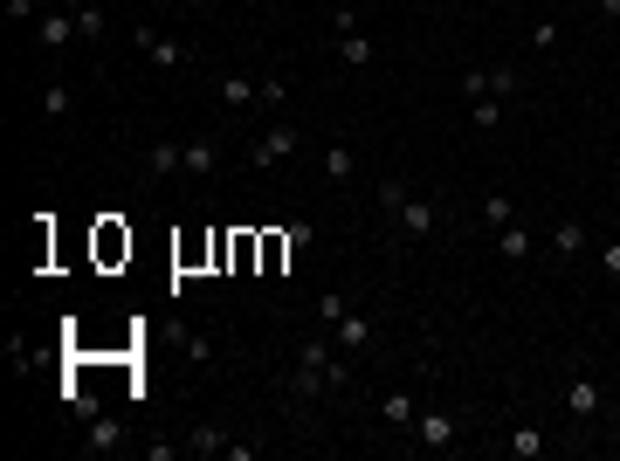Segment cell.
<instances>
[{"instance_id": "1", "label": "cell", "mask_w": 620, "mask_h": 461, "mask_svg": "<svg viewBox=\"0 0 620 461\" xmlns=\"http://www.w3.org/2000/svg\"><path fill=\"white\" fill-rule=\"evenodd\" d=\"M379 207L393 214V228L407 234V241H428V234L441 228V207H434L428 193H414V186H400V179H386V186H379Z\"/></svg>"}, {"instance_id": "2", "label": "cell", "mask_w": 620, "mask_h": 461, "mask_svg": "<svg viewBox=\"0 0 620 461\" xmlns=\"http://www.w3.org/2000/svg\"><path fill=\"white\" fill-rule=\"evenodd\" d=\"M297 145H304V131H297V124H269V131L255 138V152H248V166H255V173H269V166H283V159H297Z\"/></svg>"}, {"instance_id": "3", "label": "cell", "mask_w": 620, "mask_h": 461, "mask_svg": "<svg viewBox=\"0 0 620 461\" xmlns=\"http://www.w3.org/2000/svg\"><path fill=\"white\" fill-rule=\"evenodd\" d=\"M407 441H414V448H428V455L455 448V413H441V406H421V413H414V427H407Z\"/></svg>"}, {"instance_id": "4", "label": "cell", "mask_w": 620, "mask_h": 461, "mask_svg": "<svg viewBox=\"0 0 620 461\" xmlns=\"http://www.w3.org/2000/svg\"><path fill=\"white\" fill-rule=\"evenodd\" d=\"M565 413H572L579 427H593V420L607 413V393H600V379H586V372H579V379H565Z\"/></svg>"}, {"instance_id": "5", "label": "cell", "mask_w": 620, "mask_h": 461, "mask_svg": "<svg viewBox=\"0 0 620 461\" xmlns=\"http://www.w3.org/2000/svg\"><path fill=\"white\" fill-rule=\"evenodd\" d=\"M131 42L145 49V62H152L159 76H180V69H186V49L173 42V35H152V28H131Z\"/></svg>"}, {"instance_id": "6", "label": "cell", "mask_w": 620, "mask_h": 461, "mask_svg": "<svg viewBox=\"0 0 620 461\" xmlns=\"http://www.w3.org/2000/svg\"><path fill=\"white\" fill-rule=\"evenodd\" d=\"M35 42H42L49 56L69 49V42H83V35H76V14H69V7H42V14H35Z\"/></svg>"}, {"instance_id": "7", "label": "cell", "mask_w": 620, "mask_h": 461, "mask_svg": "<svg viewBox=\"0 0 620 461\" xmlns=\"http://www.w3.org/2000/svg\"><path fill=\"white\" fill-rule=\"evenodd\" d=\"M124 448V420L118 413H90L83 420V455H118Z\"/></svg>"}, {"instance_id": "8", "label": "cell", "mask_w": 620, "mask_h": 461, "mask_svg": "<svg viewBox=\"0 0 620 461\" xmlns=\"http://www.w3.org/2000/svg\"><path fill=\"white\" fill-rule=\"evenodd\" d=\"M228 448H235V434H228L221 420H200V427H186V455H200V461H228Z\"/></svg>"}, {"instance_id": "9", "label": "cell", "mask_w": 620, "mask_h": 461, "mask_svg": "<svg viewBox=\"0 0 620 461\" xmlns=\"http://www.w3.org/2000/svg\"><path fill=\"white\" fill-rule=\"evenodd\" d=\"M496 255H503L510 269H524V262L538 255V234L524 228V221H510V228H496Z\"/></svg>"}, {"instance_id": "10", "label": "cell", "mask_w": 620, "mask_h": 461, "mask_svg": "<svg viewBox=\"0 0 620 461\" xmlns=\"http://www.w3.org/2000/svg\"><path fill=\"white\" fill-rule=\"evenodd\" d=\"M324 393H331V379H324L317 365H304V358H297V372H290V386H283V400L310 406V400H324Z\"/></svg>"}, {"instance_id": "11", "label": "cell", "mask_w": 620, "mask_h": 461, "mask_svg": "<svg viewBox=\"0 0 620 461\" xmlns=\"http://www.w3.org/2000/svg\"><path fill=\"white\" fill-rule=\"evenodd\" d=\"M503 448H510L517 461H545V455H552V434L524 420V427H510V441H503Z\"/></svg>"}, {"instance_id": "12", "label": "cell", "mask_w": 620, "mask_h": 461, "mask_svg": "<svg viewBox=\"0 0 620 461\" xmlns=\"http://www.w3.org/2000/svg\"><path fill=\"white\" fill-rule=\"evenodd\" d=\"M331 338H338V351H366L372 345V317L366 310H345V317L331 324Z\"/></svg>"}, {"instance_id": "13", "label": "cell", "mask_w": 620, "mask_h": 461, "mask_svg": "<svg viewBox=\"0 0 620 461\" xmlns=\"http://www.w3.org/2000/svg\"><path fill=\"white\" fill-rule=\"evenodd\" d=\"M338 56H345V69H372V62H379V49H372L366 28H338Z\"/></svg>"}, {"instance_id": "14", "label": "cell", "mask_w": 620, "mask_h": 461, "mask_svg": "<svg viewBox=\"0 0 620 461\" xmlns=\"http://www.w3.org/2000/svg\"><path fill=\"white\" fill-rule=\"evenodd\" d=\"M414 413H421V400H414V393H407V386H400V393H386V400H379V420H386V427H400V441H407V427H414Z\"/></svg>"}, {"instance_id": "15", "label": "cell", "mask_w": 620, "mask_h": 461, "mask_svg": "<svg viewBox=\"0 0 620 461\" xmlns=\"http://www.w3.org/2000/svg\"><path fill=\"white\" fill-rule=\"evenodd\" d=\"M180 159H186V173H214V166H221V138H214V131H207V138H186Z\"/></svg>"}, {"instance_id": "16", "label": "cell", "mask_w": 620, "mask_h": 461, "mask_svg": "<svg viewBox=\"0 0 620 461\" xmlns=\"http://www.w3.org/2000/svg\"><path fill=\"white\" fill-rule=\"evenodd\" d=\"M255 97H262V83H255V76H242V69H228V76H221V104H228V111H248Z\"/></svg>"}, {"instance_id": "17", "label": "cell", "mask_w": 620, "mask_h": 461, "mask_svg": "<svg viewBox=\"0 0 620 461\" xmlns=\"http://www.w3.org/2000/svg\"><path fill=\"white\" fill-rule=\"evenodd\" d=\"M476 221H483V228H510V221H517V207H510V193H496V186H490V193H483V200H476Z\"/></svg>"}, {"instance_id": "18", "label": "cell", "mask_w": 620, "mask_h": 461, "mask_svg": "<svg viewBox=\"0 0 620 461\" xmlns=\"http://www.w3.org/2000/svg\"><path fill=\"white\" fill-rule=\"evenodd\" d=\"M552 248L572 262V255H586V248H593V228H586V221H558V228H552Z\"/></svg>"}, {"instance_id": "19", "label": "cell", "mask_w": 620, "mask_h": 461, "mask_svg": "<svg viewBox=\"0 0 620 461\" xmlns=\"http://www.w3.org/2000/svg\"><path fill=\"white\" fill-rule=\"evenodd\" d=\"M503 117H510L503 97H476V104H469V131H483V138H490V131H503Z\"/></svg>"}, {"instance_id": "20", "label": "cell", "mask_w": 620, "mask_h": 461, "mask_svg": "<svg viewBox=\"0 0 620 461\" xmlns=\"http://www.w3.org/2000/svg\"><path fill=\"white\" fill-rule=\"evenodd\" d=\"M145 173H152V179H166V173H186L180 145H173V138H159V145H145Z\"/></svg>"}, {"instance_id": "21", "label": "cell", "mask_w": 620, "mask_h": 461, "mask_svg": "<svg viewBox=\"0 0 620 461\" xmlns=\"http://www.w3.org/2000/svg\"><path fill=\"white\" fill-rule=\"evenodd\" d=\"M255 83H262L255 111H283V104H290V76H276V69H269V76H255Z\"/></svg>"}, {"instance_id": "22", "label": "cell", "mask_w": 620, "mask_h": 461, "mask_svg": "<svg viewBox=\"0 0 620 461\" xmlns=\"http://www.w3.org/2000/svg\"><path fill=\"white\" fill-rule=\"evenodd\" d=\"M42 117H49V124H62V117H69V83H62V76H49V83H42Z\"/></svg>"}, {"instance_id": "23", "label": "cell", "mask_w": 620, "mask_h": 461, "mask_svg": "<svg viewBox=\"0 0 620 461\" xmlns=\"http://www.w3.org/2000/svg\"><path fill=\"white\" fill-rule=\"evenodd\" d=\"M180 351H186V365H200V372L214 365V338L207 331H180Z\"/></svg>"}, {"instance_id": "24", "label": "cell", "mask_w": 620, "mask_h": 461, "mask_svg": "<svg viewBox=\"0 0 620 461\" xmlns=\"http://www.w3.org/2000/svg\"><path fill=\"white\" fill-rule=\"evenodd\" d=\"M317 173L331 179V186H345V179L359 173V166H352V152H345V145H331V152H324V166H317Z\"/></svg>"}, {"instance_id": "25", "label": "cell", "mask_w": 620, "mask_h": 461, "mask_svg": "<svg viewBox=\"0 0 620 461\" xmlns=\"http://www.w3.org/2000/svg\"><path fill=\"white\" fill-rule=\"evenodd\" d=\"M76 35H83V42H104V7H97V0L76 7Z\"/></svg>"}, {"instance_id": "26", "label": "cell", "mask_w": 620, "mask_h": 461, "mask_svg": "<svg viewBox=\"0 0 620 461\" xmlns=\"http://www.w3.org/2000/svg\"><path fill=\"white\" fill-rule=\"evenodd\" d=\"M345 310H352V303H345V289H324V296H317V324H324V331H331Z\"/></svg>"}, {"instance_id": "27", "label": "cell", "mask_w": 620, "mask_h": 461, "mask_svg": "<svg viewBox=\"0 0 620 461\" xmlns=\"http://www.w3.org/2000/svg\"><path fill=\"white\" fill-rule=\"evenodd\" d=\"M186 441H145V461H180Z\"/></svg>"}, {"instance_id": "28", "label": "cell", "mask_w": 620, "mask_h": 461, "mask_svg": "<svg viewBox=\"0 0 620 461\" xmlns=\"http://www.w3.org/2000/svg\"><path fill=\"white\" fill-rule=\"evenodd\" d=\"M600 276H614V283H620V241H600Z\"/></svg>"}, {"instance_id": "29", "label": "cell", "mask_w": 620, "mask_h": 461, "mask_svg": "<svg viewBox=\"0 0 620 461\" xmlns=\"http://www.w3.org/2000/svg\"><path fill=\"white\" fill-rule=\"evenodd\" d=\"M28 14H42V0H7V21H28Z\"/></svg>"}, {"instance_id": "30", "label": "cell", "mask_w": 620, "mask_h": 461, "mask_svg": "<svg viewBox=\"0 0 620 461\" xmlns=\"http://www.w3.org/2000/svg\"><path fill=\"white\" fill-rule=\"evenodd\" d=\"M600 7V21H620V0H593Z\"/></svg>"}, {"instance_id": "31", "label": "cell", "mask_w": 620, "mask_h": 461, "mask_svg": "<svg viewBox=\"0 0 620 461\" xmlns=\"http://www.w3.org/2000/svg\"><path fill=\"white\" fill-rule=\"evenodd\" d=\"M56 7H69V14H76V7H90V0H56Z\"/></svg>"}]
</instances>
